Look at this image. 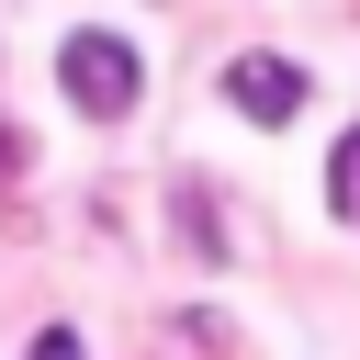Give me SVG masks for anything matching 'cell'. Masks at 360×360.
<instances>
[{
    "label": "cell",
    "mask_w": 360,
    "mask_h": 360,
    "mask_svg": "<svg viewBox=\"0 0 360 360\" xmlns=\"http://www.w3.org/2000/svg\"><path fill=\"white\" fill-rule=\"evenodd\" d=\"M34 360H90V349H79V326H45V338H34Z\"/></svg>",
    "instance_id": "cell-4"
},
{
    "label": "cell",
    "mask_w": 360,
    "mask_h": 360,
    "mask_svg": "<svg viewBox=\"0 0 360 360\" xmlns=\"http://www.w3.org/2000/svg\"><path fill=\"white\" fill-rule=\"evenodd\" d=\"M225 101H236L248 124H292V112H304V68H292V56H236V68H225Z\"/></svg>",
    "instance_id": "cell-2"
},
{
    "label": "cell",
    "mask_w": 360,
    "mask_h": 360,
    "mask_svg": "<svg viewBox=\"0 0 360 360\" xmlns=\"http://www.w3.org/2000/svg\"><path fill=\"white\" fill-rule=\"evenodd\" d=\"M56 79H68V101H79L90 124H124L135 90H146V68H135L124 34H68V45H56Z\"/></svg>",
    "instance_id": "cell-1"
},
{
    "label": "cell",
    "mask_w": 360,
    "mask_h": 360,
    "mask_svg": "<svg viewBox=\"0 0 360 360\" xmlns=\"http://www.w3.org/2000/svg\"><path fill=\"white\" fill-rule=\"evenodd\" d=\"M326 214L338 225H360V124L338 135V158H326Z\"/></svg>",
    "instance_id": "cell-3"
},
{
    "label": "cell",
    "mask_w": 360,
    "mask_h": 360,
    "mask_svg": "<svg viewBox=\"0 0 360 360\" xmlns=\"http://www.w3.org/2000/svg\"><path fill=\"white\" fill-rule=\"evenodd\" d=\"M11 169H22V135H11V124H0V180H11Z\"/></svg>",
    "instance_id": "cell-5"
}]
</instances>
